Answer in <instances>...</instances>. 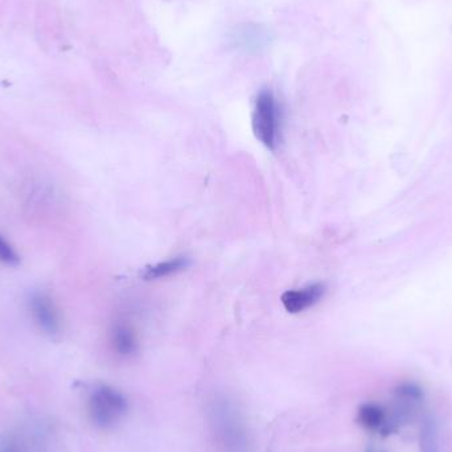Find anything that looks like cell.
<instances>
[{"label":"cell","mask_w":452,"mask_h":452,"mask_svg":"<svg viewBox=\"0 0 452 452\" xmlns=\"http://www.w3.org/2000/svg\"><path fill=\"white\" fill-rule=\"evenodd\" d=\"M128 397L107 383H98L87 398L89 418L98 428L107 430L121 422L128 414Z\"/></svg>","instance_id":"cell-1"},{"label":"cell","mask_w":452,"mask_h":452,"mask_svg":"<svg viewBox=\"0 0 452 452\" xmlns=\"http://www.w3.org/2000/svg\"><path fill=\"white\" fill-rule=\"evenodd\" d=\"M282 112L274 93L265 89L255 98L253 131L255 138L270 151H275L281 143Z\"/></svg>","instance_id":"cell-2"},{"label":"cell","mask_w":452,"mask_h":452,"mask_svg":"<svg viewBox=\"0 0 452 452\" xmlns=\"http://www.w3.org/2000/svg\"><path fill=\"white\" fill-rule=\"evenodd\" d=\"M357 424L367 431L389 437L399 430L392 410H386L376 402L363 403L357 410Z\"/></svg>","instance_id":"cell-3"},{"label":"cell","mask_w":452,"mask_h":452,"mask_svg":"<svg viewBox=\"0 0 452 452\" xmlns=\"http://www.w3.org/2000/svg\"><path fill=\"white\" fill-rule=\"evenodd\" d=\"M325 294L323 283H312L306 287L288 290L283 294L282 300L284 310L290 313H300L318 304Z\"/></svg>","instance_id":"cell-4"},{"label":"cell","mask_w":452,"mask_h":452,"mask_svg":"<svg viewBox=\"0 0 452 452\" xmlns=\"http://www.w3.org/2000/svg\"><path fill=\"white\" fill-rule=\"evenodd\" d=\"M31 310L37 322L46 333H57L60 329V320L56 308L51 297L44 294H36L31 299Z\"/></svg>","instance_id":"cell-5"},{"label":"cell","mask_w":452,"mask_h":452,"mask_svg":"<svg viewBox=\"0 0 452 452\" xmlns=\"http://www.w3.org/2000/svg\"><path fill=\"white\" fill-rule=\"evenodd\" d=\"M112 345L121 357H132L139 351V341L134 329L128 324H116L112 332Z\"/></svg>","instance_id":"cell-6"},{"label":"cell","mask_w":452,"mask_h":452,"mask_svg":"<svg viewBox=\"0 0 452 452\" xmlns=\"http://www.w3.org/2000/svg\"><path fill=\"white\" fill-rule=\"evenodd\" d=\"M189 265V261L185 257H175L167 259L164 262H159L153 266H148L143 271L141 277L146 281H156L162 278H167L172 274H176L179 271L185 269Z\"/></svg>","instance_id":"cell-7"},{"label":"cell","mask_w":452,"mask_h":452,"mask_svg":"<svg viewBox=\"0 0 452 452\" xmlns=\"http://www.w3.org/2000/svg\"><path fill=\"white\" fill-rule=\"evenodd\" d=\"M419 449L421 452H440L438 426L431 417L422 419L419 428Z\"/></svg>","instance_id":"cell-8"},{"label":"cell","mask_w":452,"mask_h":452,"mask_svg":"<svg viewBox=\"0 0 452 452\" xmlns=\"http://www.w3.org/2000/svg\"><path fill=\"white\" fill-rule=\"evenodd\" d=\"M240 37L237 39L238 43L242 44L245 48H252V46H259V44L265 42L263 36L259 35V29L255 27L254 29L250 28V26H245V29L238 31Z\"/></svg>","instance_id":"cell-9"},{"label":"cell","mask_w":452,"mask_h":452,"mask_svg":"<svg viewBox=\"0 0 452 452\" xmlns=\"http://www.w3.org/2000/svg\"><path fill=\"white\" fill-rule=\"evenodd\" d=\"M0 262L16 266L20 263V257L15 252L14 247L0 236Z\"/></svg>","instance_id":"cell-10"},{"label":"cell","mask_w":452,"mask_h":452,"mask_svg":"<svg viewBox=\"0 0 452 452\" xmlns=\"http://www.w3.org/2000/svg\"><path fill=\"white\" fill-rule=\"evenodd\" d=\"M0 452H17V451H16V449H15L14 444H11V443H7V444H3V446L0 447Z\"/></svg>","instance_id":"cell-11"},{"label":"cell","mask_w":452,"mask_h":452,"mask_svg":"<svg viewBox=\"0 0 452 452\" xmlns=\"http://www.w3.org/2000/svg\"><path fill=\"white\" fill-rule=\"evenodd\" d=\"M365 452H385L383 450H381V449H377V447H374V446H370V447H367V451Z\"/></svg>","instance_id":"cell-12"}]
</instances>
